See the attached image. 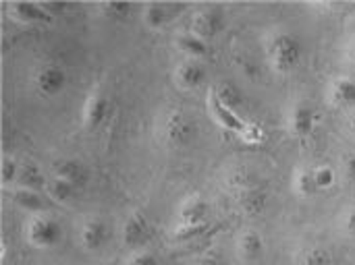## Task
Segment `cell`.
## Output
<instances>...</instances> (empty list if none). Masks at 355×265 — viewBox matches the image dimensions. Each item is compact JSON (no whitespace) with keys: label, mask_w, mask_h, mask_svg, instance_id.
<instances>
[{"label":"cell","mask_w":355,"mask_h":265,"mask_svg":"<svg viewBox=\"0 0 355 265\" xmlns=\"http://www.w3.org/2000/svg\"><path fill=\"white\" fill-rule=\"evenodd\" d=\"M62 239V228L50 214H35L25 224V241L40 251L58 247Z\"/></svg>","instance_id":"cell-4"},{"label":"cell","mask_w":355,"mask_h":265,"mask_svg":"<svg viewBox=\"0 0 355 265\" xmlns=\"http://www.w3.org/2000/svg\"><path fill=\"white\" fill-rule=\"evenodd\" d=\"M339 226H341V230H343V232H345L347 237L355 239V205L347 208V210H345V212L341 214Z\"/></svg>","instance_id":"cell-30"},{"label":"cell","mask_w":355,"mask_h":265,"mask_svg":"<svg viewBox=\"0 0 355 265\" xmlns=\"http://www.w3.org/2000/svg\"><path fill=\"white\" fill-rule=\"evenodd\" d=\"M347 58H349V60L355 64V39L349 44V46H347Z\"/></svg>","instance_id":"cell-33"},{"label":"cell","mask_w":355,"mask_h":265,"mask_svg":"<svg viewBox=\"0 0 355 265\" xmlns=\"http://www.w3.org/2000/svg\"><path fill=\"white\" fill-rule=\"evenodd\" d=\"M6 12L15 23L21 25H50L54 21V15L40 2H10Z\"/></svg>","instance_id":"cell-8"},{"label":"cell","mask_w":355,"mask_h":265,"mask_svg":"<svg viewBox=\"0 0 355 265\" xmlns=\"http://www.w3.org/2000/svg\"><path fill=\"white\" fill-rule=\"evenodd\" d=\"M125 265H160V264H158V257H156L152 251H148V249H135V251L127 257Z\"/></svg>","instance_id":"cell-29"},{"label":"cell","mask_w":355,"mask_h":265,"mask_svg":"<svg viewBox=\"0 0 355 265\" xmlns=\"http://www.w3.org/2000/svg\"><path fill=\"white\" fill-rule=\"evenodd\" d=\"M327 100L331 106L335 108H345V110H354L355 108V81L341 75L335 77L329 87H327Z\"/></svg>","instance_id":"cell-14"},{"label":"cell","mask_w":355,"mask_h":265,"mask_svg":"<svg viewBox=\"0 0 355 265\" xmlns=\"http://www.w3.org/2000/svg\"><path fill=\"white\" fill-rule=\"evenodd\" d=\"M210 216V205L202 195H189L179 203L177 210V220L179 226L183 230H198V228H206Z\"/></svg>","instance_id":"cell-6"},{"label":"cell","mask_w":355,"mask_h":265,"mask_svg":"<svg viewBox=\"0 0 355 265\" xmlns=\"http://www.w3.org/2000/svg\"><path fill=\"white\" fill-rule=\"evenodd\" d=\"M208 110H210V116H212L214 122H218L223 129H227V131L239 135V137L245 139L248 143H260V141L264 139V131H262L260 127H256V125H252V122H245V120L239 116V112H235V110L223 106V104L218 102V98L212 93V89H210V93H208Z\"/></svg>","instance_id":"cell-3"},{"label":"cell","mask_w":355,"mask_h":265,"mask_svg":"<svg viewBox=\"0 0 355 265\" xmlns=\"http://www.w3.org/2000/svg\"><path fill=\"white\" fill-rule=\"evenodd\" d=\"M316 129V110L308 102H297L291 106L287 114V131L293 137L306 139Z\"/></svg>","instance_id":"cell-9"},{"label":"cell","mask_w":355,"mask_h":265,"mask_svg":"<svg viewBox=\"0 0 355 265\" xmlns=\"http://www.w3.org/2000/svg\"><path fill=\"white\" fill-rule=\"evenodd\" d=\"M10 203L23 212H27L29 216H35V214H46L48 210V203L46 199L37 193V191H31V189H21V187H12L10 191Z\"/></svg>","instance_id":"cell-18"},{"label":"cell","mask_w":355,"mask_h":265,"mask_svg":"<svg viewBox=\"0 0 355 265\" xmlns=\"http://www.w3.org/2000/svg\"><path fill=\"white\" fill-rule=\"evenodd\" d=\"M67 73L62 66L54 64V62H42V64H35L31 75H29V83H31V89L40 95V98H46V100H52L56 95H60L67 87Z\"/></svg>","instance_id":"cell-5"},{"label":"cell","mask_w":355,"mask_h":265,"mask_svg":"<svg viewBox=\"0 0 355 265\" xmlns=\"http://www.w3.org/2000/svg\"><path fill=\"white\" fill-rule=\"evenodd\" d=\"M46 183L48 181L44 179L42 170L35 164H21V170H19V176H17L15 187L40 191V189H46Z\"/></svg>","instance_id":"cell-25"},{"label":"cell","mask_w":355,"mask_h":265,"mask_svg":"<svg viewBox=\"0 0 355 265\" xmlns=\"http://www.w3.org/2000/svg\"><path fill=\"white\" fill-rule=\"evenodd\" d=\"M314 179H316V185H318L320 191H329L337 183V170L333 166H329V164L316 166L314 168Z\"/></svg>","instance_id":"cell-26"},{"label":"cell","mask_w":355,"mask_h":265,"mask_svg":"<svg viewBox=\"0 0 355 265\" xmlns=\"http://www.w3.org/2000/svg\"><path fill=\"white\" fill-rule=\"evenodd\" d=\"M108 108H110V104H108L106 93L100 87L92 89L85 95L83 104H81V125H83V129H87V131L100 129V125L108 116Z\"/></svg>","instance_id":"cell-7"},{"label":"cell","mask_w":355,"mask_h":265,"mask_svg":"<svg viewBox=\"0 0 355 265\" xmlns=\"http://www.w3.org/2000/svg\"><path fill=\"white\" fill-rule=\"evenodd\" d=\"M52 176H58L75 187H83L89 179L87 174V168L83 162L75 160V158H64V160H58L52 168Z\"/></svg>","instance_id":"cell-17"},{"label":"cell","mask_w":355,"mask_h":265,"mask_svg":"<svg viewBox=\"0 0 355 265\" xmlns=\"http://www.w3.org/2000/svg\"><path fill=\"white\" fill-rule=\"evenodd\" d=\"M19 170H21V162L17 158H10V156L2 158V181H4V185H15Z\"/></svg>","instance_id":"cell-27"},{"label":"cell","mask_w":355,"mask_h":265,"mask_svg":"<svg viewBox=\"0 0 355 265\" xmlns=\"http://www.w3.org/2000/svg\"><path fill=\"white\" fill-rule=\"evenodd\" d=\"M77 189L79 187H75V185L58 179V176H50V181L46 183V189L44 191L48 195V199H52L54 203H69V201L75 199Z\"/></svg>","instance_id":"cell-24"},{"label":"cell","mask_w":355,"mask_h":265,"mask_svg":"<svg viewBox=\"0 0 355 265\" xmlns=\"http://www.w3.org/2000/svg\"><path fill=\"white\" fill-rule=\"evenodd\" d=\"M291 189H293V195L300 197V199H310V197H314V195L320 191L318 185H316V179H314V168L297 166V168L293 170Z\"/></svg>","instance_id":"cell-20"},{"label":"cell","mask_w":355,"mask_h":265,"mask_svg":"<svg viewBox=\"0 0 355 265\" xmlns=\"http://www.w3.org/2000/svg\"><path fill=\"white\" fill-rule=\"evenodd\" d=\"M179 8L175 4H166V2H150L141 8V21L148 29L158 31L162 27H166L173 19L175 12Z\"/></svg>","instance_id":"cell-16"},{"label":"cell","mask_w":355,"mask_h":265,"mask_svg":"<svg viewBox=\"0 0 355 265\" xmlns=\"http://www.w3.org/2000/svg\"><path fill=\"white\" fill-rule=\"evenodd\" d=\"M177 48L191 60H202L208 56V42L198 37L193 31H183L177 35Z\"/></svg>","instance_id":"cell-21"},{"label":"cell","mask_w":355,"mask_h":265,"mask_svg":"<svg viewBox=\"0 0 355 265\" xmlns=\"http://www.w3.org/2000/svg\"><path fill=\"white\" fill-rule=\"evenodd\" d=\"M295 265H335V257L322 245H308L297 251Z\"/></svg>","instance_id":"cell-23"},{"label":"cell","mask_w":355,"mask_h":265,"mask_svg":"<svg viewBox=\"0 0 355 265\" xmlns=\"http://www.w3.org/2000/svg\"><path fill=\"white\" fill-rule=\"evenodd\" d=\"M110 241V230L100 218H87L79 228V247L87 253L102 251Z\"/></svg>","instance_id":"cell-10"},{"label":"cell","mask_w":355,"mask_h":265,"mask_svg":"<svg viewBox=\"0 0 355 265\" xmlns=\"http://www.w3.org/2000/svg\"><path fill=\"white\" fill-rule=\"evenodd\" d=\"M150 235V224L146 220V216L141 212H131L125 222H123V228H121V239L123 243L129 247V249H139L146 239Z\"/></svg>","instance_id":"cell-13"},{"label":"cell","mask_w":355,"mask_h":265,"mask_svg":"<svg viewBox=\"0 0 355 265\" xmlns=\"http://www.w3.org/2000/svg\"><path fill=\"white\" fill-rule=\"evenodd\" d=\"M206 68L200 60H183L175 66V83L181 89H198L202 83H206Z\"/></svg>","instance_id":"cell-15"},{"label":"cell","mask_w":355,"mask_h":265,"mask_svg":"<svg viewBox=\"0 0 355 265\" xmlns=\"http://www.w3.org/2000/svg\"><path fill=\"white\" fill-rule=\"evenodd\" d=\"M341 179L349 185H355V156H345L341 162Z\"/></svg>","instance_id":"cell-31"},{"label":"cell","mask_w":355,"mask_h":265,"mask_svg":"<svg viewBox=\"0 0 355 265\" xmlns=\"http://www.w3.org/2000/svg\"><path fill=\"white\" fill-rule=\"evenodd\" d=\"M264 56H266L268 66L275 73H279V75L293 73L304 58L302 39L289 29L270 31L264 37Z\"/></svg>","instance_id":"cell-1"},{"label":"cell","mask_w":355,"mask_h":265,"mask_svg":"<svg viewBox=\"0 0 355 265\" xmlns=\"http://www.w3.org/2000/svg\"><path fill=\"white\" fill-rule=\"evenodd\" d=\"M266 205H268V195L260 187H245L243 193L239 195V208L250 218L262 216L266 212Z\"/></svg>","instance_id":"cell-19"},{"label":"cell","mask_w":355,"mask_h":265,"mask_svg":"<svg viewBox=\"0 0 355 265\" xmlns=\"http://www.w3.org/2000/svg\"><path fill=\"white\" fill-rule=\"evenodd\" d=\"M196 133H198L196 120L185 110L179 108H171L162 112L156 125V135L160 143L171 149H185L196 139Z\"/></svg>","instance_id":"cell-2"},{"label":"cell","mask_w":355,"mask_h":265,"mask_svg":"<svg viewBox=\"0 0 355 265\" xmlns=\"http://www.w3.org/2000/svg\"><path fill=\"white\" fill-rule=\"evenodd\" d=\"M266 251V243L264 237L256 230V228H245L237 235L235 239V253L241 262L245 264H254L258 262Z\"/></svg>","instance_id":"cell-11"},{"label":"cell","mask_w":355,"mask_h":265,"mask_svg":"<svg viewBox=\"0 0 355 265\" xmlns=\"http://www.w3.org/2000/svg\"><path fill=\"white\" fill-rule=\"evenodd\" d=\"M347 131L352 137H355V108L349 110V114H347Z\"/></svg>","instance_id":"cell-32"},{"label":"cell","mask_w":355,"mask_h":265,"mask_svg":"<svg viewBox=\"0 0 355 265\" xmlns=\"http://www.w3.org/2000/svg\"><path fill=\"white\" fill-rule=\"evenodd\" d=\"M223 27H225V17L216 8H202L191 19V31L206 42L216 37L223 31Z\"/></svg>","instance_id":"cell-12"},{"label":"cell","mask_w":355,"mask_h":265,"mask_svg":"<svg viewBox=\"0 0 355 265\" xmlns=\"http://www.w3.org/2000/svg\"><path fill=\"white\" fill-rule=\"evenodd\" d=\"M100 10L108 19H125L131 10V4H127V2H104V4H100Z\"/></svg>","instance_id":"cell-28"},{"label":"cell","mask_w":355,"mask_h":265,"mask_svg":"<svg viewBox=\"0 0 355 265\" xmlns=\"http://www.w3.org/2000/svg\"><path fill=\"white\" fill-rule=\"evenodd\" d=\"M212 93L218 98V102L235 112H239V108L243 106V91L239 89V85H235L233 81H220L212 87Z\"/></svg>","instance_id":"cell-22"}]
</instances>
